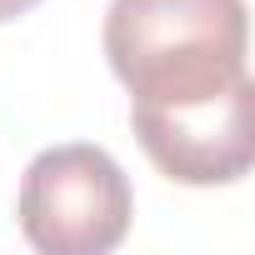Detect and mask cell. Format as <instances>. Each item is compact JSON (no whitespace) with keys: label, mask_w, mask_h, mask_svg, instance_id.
Returning a JSON list of instances; mask_svg holds the SVG:
<instances>
[{"label":"cell","mask_w":255,"mask_h":255,"mask_svg":"<svg viewBox=\"0 0 255 255\" xmlns=\"http://www.w3.org/2000/svg\"><path fill=\"white\" fill-rule=\"evenodd\" d=\"M245 0H110L105 60L145 105H185L220 95L245 70Z\"/></svg>","instance_id":"obj_1"},{"label":"cell","mask_w":255,"mask_h":255,"mask_svg":"<svg viewBox=\"0 0 255 255\" xmlns=\"http://www.w3.org/2000/svg\"><path fill=\"white\" fill-rule=\"evenodd\" d=\"M15 215L40 255H105L130 230L135 195L110 150L75 140L25 165Z\"/></svg>","instance_id":"obj_2"},{"label":"cell","mask_w":255,"mask_h":255,"mask_svg":"<svg viewBox=\"0 0 255 255\" xmlns=\"http://www.w3.org/2000/svg\"><path fill=\"white\" fill-rule=\"evenodd\" d=\"M255 85L240 75L220 95L185 105H145L130 100V125L160 175L180 185H230L255 165V125H250Z\"/></svg>","instance_id":"obj_3"},{"label":"cell","mask_w":255,"mask_h":255,"mask_svg":"<svg viewBox=\"0 0 255 255\" xmlns=\"http://www.w3.org/2000/svg\"><path fill=\"white\" fill-rule=\"evenodd\" d=\"M35 5H40V0H0V20H15V15H25Z\"/></svg>","instance_id":"obj_4"}]
</instances>
